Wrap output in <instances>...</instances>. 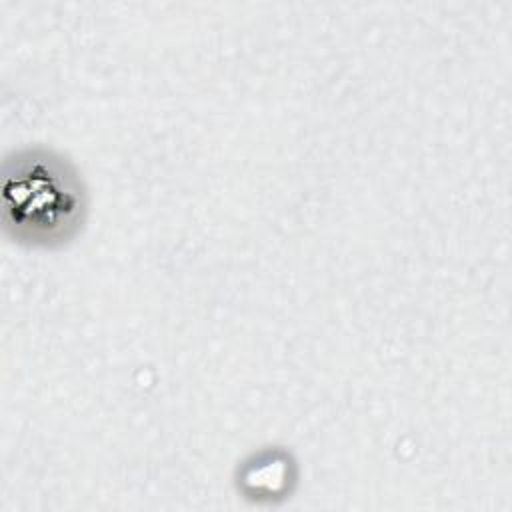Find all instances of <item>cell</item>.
Returning <instances> with one entry per match:
<instances>
[{
	"instance_id": "6da1fadb",
	"label": "cell",
	"mask_w": 512,
	"mask_h": 512,
	"mask_svg": "<svg viewBox=\"0 0 512 512\" xmlns=\"http://www.w3.org/2000/svg\"><path fill=\"white\" fill-rule=\"evenodd\" d=\"M4 222L20 238L50 242L66 234L80 214L74 176L58 160L28 156L4 172Z\"/></svg>"
}]
</instances>
